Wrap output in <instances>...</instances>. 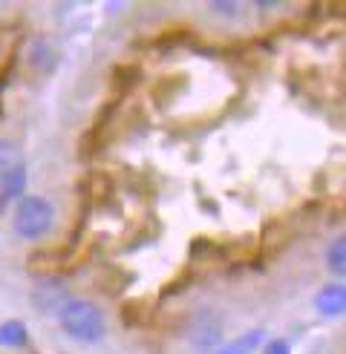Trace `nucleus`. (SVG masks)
Wrapping results in <instances>:
<instances>
[{
	"label": "nucleus",
	"instance_id": "f257e3e1",
	"mask_svg": "<svg viewBox=\"0 0 346 354\" xmlns=\"http://www.w3.org/2000/svg\"><path fill=\"white\" fill-rule=\"evenodd\" d=\"M58 326L64 328V334H69L78 343H98L107 334V323H104L101 308L81 297H69L58 308Z\"/></svg>",
	"mask_w": 346,
	"mask_h": 354
},
{
	"label": "nucleus",
	"instance_id": "f03ea898",
	"mask_svg": "<svg viewBox=\"0 0 346 354\" xmlns=\"http://www.w3.org/2000/svg\"><path fill=\"white\" fill-rule=\"evenodd\" d=\"M52 222H55V207L44 196H24L15 205V216H12V227L21 239H41L52 231Z\"/></svg>",
	"mask_w": 346,
	"mask_h": 354
},
{
	"label": "nucleus",
	"instance_id": "7ed1b4c3",
	"mask_svg": "<svg viewBox=\"0 0 346 354\" xmlns=\"http://www.w3.org/2000/svg\"><path fill=\"white\" fill-rule=\"evenodd\" d=\"M315 308L323 317H340L346 314V286L343 282H329L315 297Z\"/></svg>",
	"mask_w": 346,
	"mask_h": 354
},
{
	"label": "nucleus",
	"instance_id": "20e7f679",
	"mask_svg": "<svg viewBox=\"0 0 346 354\" xmlns=\"http://www.w3.org/2000/svg\"><path fill=\"white\" fill-rule=\"evenodd\" d=\"M66 288H64V282H58L55 277H46L41 279V286L32 291V303L38 306L41 311H49V308H58L66 303Z\"/></svg>",
	"mask_w": 346,
	"mask_h": 354
},
{
	"label": "nucleus",
	"instance_id": "39448f33",
	"mask_svg": "<svg viewBox=\"0 0 346 354\" xmlns=\"http://www.w3.org/2000/svg\"><path fill=\"white\" fill-rule=\"evenodd\" d=\"M26 187V165H17L15 170H9L3 179H0V210H3L12 199H17Z\"/></svg>",
	"mask_w": 346,
	"mask_h": 354
},
{
	"label": "nucleus",
	"instance_id": "423d86ee",
	"mask_svg": "<svg viewBox=\"0 0 346 354\" xmlns=\"http://www.w3.org/2000/svg\"><path fill=\"white\" fill-rule=\"evenodd\" d=\"M29 61H32V69H38V73H52V69H55V64H58L55 46H52L46 38L32 41V46H29Z\"/></svg>",
	"mask_w": 346,
	"mask_h": 354
},
{
	"label": "nucleus",
	"instance_id": "0eeeda50",
	"mask_svg": "<svg viewBox=\"0 0 346 354\" xmlns=\"http://www.w3.org/2000/svg\"><path fill=\"white\" fill-rule=\"evenodd\" d=\"M263 340H266V331L254 328V331H248V334H242V337H237V340H231V343H225L217 354H251Z\"/></svg>",
	"mask_w": 346,
	"mask_h": 354
},
{
	"label": "nucleus",
	"instance_id": "6e6552de",
	"mask_svg": "<svg viewBox=\"0 0 346 354\" xmlns=\"http://www.w3.org/2000/svg\"><path fill=\"white\" fill-rule=\"evenodd\" d=\"M194 340H197L199 348H214L222 340V326L217 320H197Z\"/></svg>",
	"mask_w": 346,
	"mask_h": 354
},
{
	"label": "nucleus",
	"instance_id": "1a4fd4ad",
	"mask_svg": "<svg viewBox=\"0 0 346 354\" xmlns=\"http://www.w3.org/2000/svg\"><path fill=\"white\" fill-rule=\"evenodd\" d=\"M26 340H29V331L21 320H9V323L0 326V346L21 348V346H26Z\"/></svg>",
	"mask_w": 346,
	"mask_h": 354
},
{
	"label": "nucleus",
	"instance_id": "9d476101",
	"mask_svg": "<svg viewBox=\"0 0 346 354\" xmlns=\"http://www.w3.org/2000/svg\"><path fill=\"white\" fill-rule=\"evenodd\" d=\"M326 265H329V271H332L335 277H343V279H346V234L338 236L332 245H329Z\"/></svg>",
	"mask_w": 346,
	"mask_h": 354
},
{
	"label": "nucleus",
	"instance_id": "9b49d317",
	"mask_svg": "<svg viewBox=\"0 0 346 354\" xmlns=\"http://www.w3.org/2000/svg\"><path fill=\"white\" fill-rule=\"evenodd\" d=\"M17 165H24L21 162V147L15 145V141H6V138H0V179L15 170Z\"/></svg>",
	"mask_w": 346,
	"mask_h": 354
},
{
	"label": "nucleus",
	"instance_id": "f8f14e48",
	"mask_svg": "<svg viewBox=\"0 0 346 354\" xmlns=\"http://www.w3.org/2000/svg\"><path fill=\"white\" fill-rule=\"evenodd\" d=\"M263 354H291V346L286 343V340H268L266 346H263Z\"/></svg>",
	"mask_w": 346,
	"mask_h": 354
}]
</instances>
